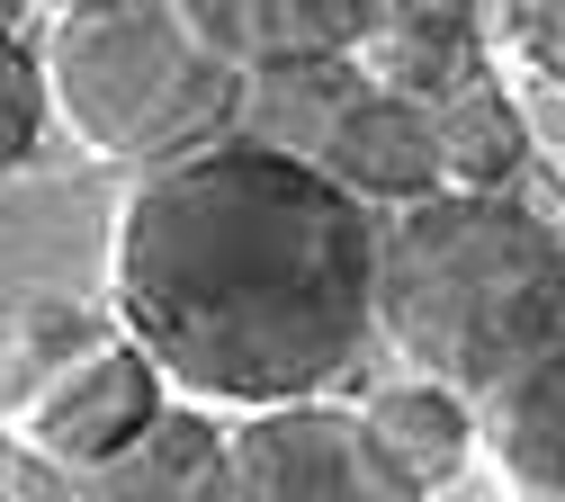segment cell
<instances>
[{"mask_svg": "<svg viewBox=\"0 0 565 502\" xmlns=\"http://www.w3.org/2000/svg\"><path fill=\"white\" fill-rule=\"evenodd\" d=\"M377 234L386 215L315 162L225 135L126 189L108 306L189 404H315L377 332Z\"/></svg>", "mask_w": 565, "mask_h": 502, "instance_id": "cell-1", "label": "cell"}, {"mask_svg": "<svg viewBox=\"0 0 565 502\" xmlns=\"http://www.w3.org/2000/svg\"><path fill=\"white\" fill-rule=\"evenodd\" d=\"M377 341L449 395H503L565 341V234L512 189H440L377 234Z\"/></svg>", "mask_w": 565, "mask_h": 502, "instance_id": "cell-2", "label": "cell"}, {"mask_svg": "<svg viewBox=\"0 0 565 502\" xmlns=\"http://www.w3.org/2000/svg\"><path fill=\"white\" fill-rule=\"evenodd\" d=\"M45 72L63 135L135 171L225 143L243 108V63L189 19V0H82L45 28Z\"/></svg>", "mask_w": 565, "mask_h": 502, "instance_id": "cell-3", "label": "cell"}, {"mask_svg": "<svg viewBox=\"0 0 565 502\" xmlns=\"http://www.w3.org/2000/svg\"><path fill=\"white\" fill-rule=\"evenodd\" d=\"M206 502H431V484H413L377 449L369 413L278 404V413H243V430H225V467Z\"/></svg>", "mask_w": 565, "mask_h": 502, "instance_id": "cell-4", "label": "cell"}, {"mask_svg": "<svg viewBox=\"0 0 565 502\" xmlns=\"http://www.w3.org/2000/svg\"><path fill=\"white\" fill-rule=\"evenodd\" d=\"M162 386H171V377L117 332V341H99L90 359H73L63 377H45L28 404H10V430H19V449H45L54 467L82 476V467L117 458L126 440H145V430L171 413Z\"/></svg>", "mask_w": 565, "mask_h": 502, "instance_id": "cell-5", "label": "cell"}, {"mask_svg": "<svg viewBox=\"0 0 565 502\" xmlns=\"http://www.w3.org/2000/svg\"><path fill=\"white\" fill-rule=\"evenodd\" d=\"M369 99V63L360 54H315V63H269V72H243V108H234V135L243 143H269L288 162H315L332 153L341 117Z\"/></svg>", "mask_w": 565, "mask_h": 502, "instance_id": "cell-6", "label": "cell"}, {"mask_svg": "<svg viewBox=\"0 0 565 502\" xmlns=\"http://www.w3.org/2000/svg\"><path fill=\"white\" fill-rule=\"evenodd\" d=\"M189 19L243 72H269V63L360 54L377 36V19H386V0H189Z\"/></svg>", "mask_w": 565, "mask_h": 502, "instance_id": "cell-7", "label": "cell"}, {"mask_svg": "<svg viewBox=\"0 0 565 502\" xmlns=\"http://www.w3.org/2000/svg\"><path fill=\"white\" fill-rule=\"evenodd\" d=\"M225 467V430L198 404H171L145 440H126L117 458L73 476V502H206Z\"/></svg>", "mask_w": 565, "mask_h": 502, "instance_id": "cell-8", "label": "cell"}, {"mask_svg": "<svg viewBox=\"0 0 565 502\" xmlns=\"http://www.w3.org/2000/svg\"><path fill=\"white\" fill-rule=\"evenodd\" d=\"M484 458L503 502H565V341L484 404Z\"/></svg>", "mask_w": 565, "mask_h": 502, "instance_id": "cell-9", "label": "cell"}, {"mask_svg": "<svg viewBox=\"0 0 565 502\" xmlns=\"http://www.w3.org/2000/svg\"><path fill=\"white\" fill-rule=\"evenodd\" d=\"M360 63L395 99L431 108L440 90H458L467 72H484V36H476V0H386L377 36L360 45Z\"/></svg>", "mask_w": 565, "mask_h": 502, "instance_id": "cell-10", "label": "cell"}, {"mask_svg": "<svg viewBox=\"0 0 565 502\" xmlns=\"http://www.w3.org/2000/svg\"><path fill=\"white\" fill-rule=\"evenodd\" d=\"M431 135H440L449 189H512L530 171V126H521L512 90L493 82V72H467L458 90L431 99Z\"/></svg>", "mask_w": 565, "mask_h": 502, "instance_id": "cell-11", "label": "cell"}, {"mask_svg": "<svg viewBox=\"0 0 565 502\" xmlns=\"http://www.w3.org/2000/svg\"><path fill=\"white\" fill-rule=\"evenodd\" d=\"M369 430H377V449L413 476V484H449V476H467V458H476V421H467V404L449 395V386H431V377H404V386H377L369 395Z\"/></svg>", "mask_w": 565, "mask_h": 502, "instance_id": "cell-12", "label": "cell"}, {"mask_svg": "<svg viewBox=\"0 0 565 502\" xmlns=\"http://www.w3.org/2000/svg\"><path fill=\"white\" fill-rule=\"evenodd\" d=\"M126 323H99V314H82L73 297H28L19 314H10V404H28L45 377H63L73 359H90L99 341H117Z\"/></svg>", "mask_w": 565, "mask_h": 502, "instance_id": "cell-13", "label": "cell"}, {"mask_svg": "<svg viewBox=\"0 0 565 502\" xmlns=\"http://www.w3.org/2000/svg\"><path fill=\"white\" fill-rule=\"evenodd\" d=\"M45 117H54L45 36H36V28H19V36H10V171H28V162H36V135H45Z\"/></svg>", "mask_w": 565, "mask_h": 502, "instance_id": "cell-14", "label": "cell"}, {"mask_svg": "<svg viewBox=\"0 0 565 502\" xmlns=\"http://www.w3.org/2000/svg\"><path fill=\"white\" fill-rule=\"evenodd\" d=\"M503 19V45L539 72L547 90H565V0H493Z\"/></svg>", "mask_w": 565, "mask_h": 502, "instance_id": "cell-15", "label": "cell"}, {"mask_svg": "<svg viewBox=\"0 0 565 502\" xmlns=\"http://www.w3.org/2000/svg\"><path fill=\"white\" fill-rule=\"evenodd\" d=\"M10 493L19 502H73V467H54L45 449H19L10 458Z\"/></svg>", "mask_w": 565, "mask_h": 502, "instance_id": "cell-16", "label": "cell"}, {"mask_svg": "<svg viewBox=\"0 0 565 502\" xmlns=\"http://www.w3.org/2000/svg\"><path fill=\"white\" fill-rule=\"evenodd\" d=\"M28 10H54V19H63V10H82V0H28Z\"/></svg>", "mask_w": 565, "mask_h": 502, "instance_id": "cell-17", "label": "cell"}, {"mask_svg": "<svg viewBox=\"0 0 565 502\" xmlns=\"http://www.w3.org/2000/svg\"><path fill=\"white\" fill-rule=\"evenodd\" d=\"M556 234H565V215H556Z\"/></svg>", "mask_w": 565, "mask_h": 502, "instance_id": "cell-18", "label": "cell"}]
</instances>
